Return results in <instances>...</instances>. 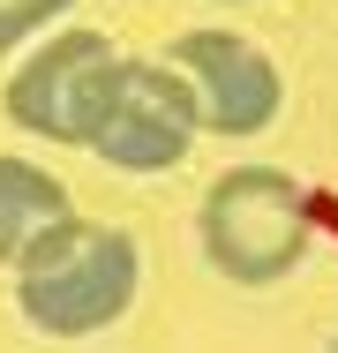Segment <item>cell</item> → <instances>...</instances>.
<instances>
[{
	"mask_svg": "<svg viewBox=\"0 0 338 353\" xmlns=\"http://www.w3.org/2000/svg\"><path fill=\"white\" fill-rule=\"evenodd\" d=\"M143 285V248L128 225H90L75 211L15 263V308L46 339H90L121 323Z\"/></svg>",
	"mask_w": 338,
	"mask_h": 353,
	"instance_id": "1",
	"label": "cell"
},
{
	"mask_svg": "<svg viewBox=\"0 0 338 353\" xmlns=\"http://www.w3.org/2000/svg\"><path fill=\"white\" fill-rule=\"evenodd\" d=\"M203 256L210 271L233 285H278L301 271V256L316 248V225H308V188L286 173V165H226L210 188H203Z\"/></svg>",
	"mask_w": 338,
	"mask_h": 353,
	"instance_id": "2",
	"label": "cell"
},
{
	"mask_svg": "<svg viewBox=\"0 0 338 353\" xmlns=\"http://www.w3.org/2000/svg\"><path fill=\"white\" fill-rule=\"evenodd\" d=\"M196 136L203 121L173 61H113L83 121V150L106 158L113 173H173Z\"/></svg>",
	"mask_w": 338,
	"mask_h": 353,
	"instance_id": "3",
	"label": "cell"
},
{
	"mask_svg": "<svg viewBox=\"0 0 338 353\" xmlns=\"http://www.w3.org/2000/svg\"><path fill=\"white\" fill-rule=\"evenodd\" d=\"M121 53L106 46V30H83V23H53L38 46H23V68H8L0 90V113L38 143H83L90 121V98Z\"/></svg>",
	"mask_w": 338,
	"mask_h": 353,
	"instance_id": "4",
	"label": "cell"
},
{
	"mask_svg": "<svg viewBox=\"0 0 338 353\" xmlns=\"http://www.w3.org/2000/svg\"><path fill=\"white\" fill-rule=\"evenodd\" d=\"M181 83H188V98H196V121L203 136H264L270 121H278V105H286V83L270 68V53L256 38H241V30H181L173 38V53H166Z\"/></svg>",
	"mask_w": 338,
	"mask_h": 353,
	"instance_id": "5",
	"label": "cell"
},
{
	"mask_svg": "<svg viewBox=\"0 0 338 353\" xmlns=\"http://www.w3.org/2000/svg\"><path fill=\"white\" fill-rule=\"evenodd\" d=\"M75 218V196H68L61 181L38 165V158H15V150H0V263L15 271L53 225Z\"/></svg>",
	"mask_w": 338,
	"mask_h": 353,
	"instance_id": "6",
	"label": "cell"
},
{
	"mask_svg": "<svg viewBox=\"0 0 338 353\" xmlns=\"http://www.w3.org/2000/svg\"><path fill=\"white\" fill-rule=\"evenodd\" d=\"M75 0H0V61H15L23 46H38Z\"/></svg>",
	"mask_w": 338,
	"mask_h": 353,
	"instance_id": "7",
	"label": "cell"
},
{
	"mask_svg": "<svg viewBox=\"0 0 338 353\" xmlns=\"http://www.w3.org/2000/svg\"><path fill=\"white\" fill-rule=\"evenodd\" d=\"M331 353H338V339H331Z\"/></svg>",
	"mask_w": 338,
	"mask_h": 353,
	"instance_id": "8",
	"label": "cell"
},
{
	"mask_svg": "<svg viewBox=\"0 0 338 353\" xmlns=\"http://www.w3.org/2000/svg\"><path fill=\"white\" fill-rule=\"evenodd\" d=\"M226 8H233V0H226Z\"/></svg>",
	"mask_w": 338,
	"mask_h": 353,
	"instance_id": "9",
	"label": "cell"
}]
</instances>
